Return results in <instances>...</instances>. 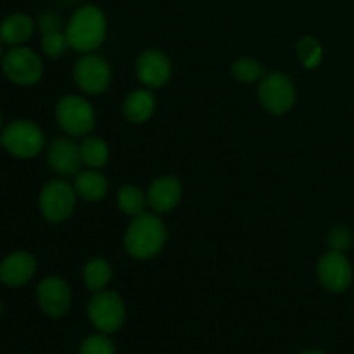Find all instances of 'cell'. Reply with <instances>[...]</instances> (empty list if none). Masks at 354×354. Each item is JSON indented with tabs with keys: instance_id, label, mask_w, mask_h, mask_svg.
I'll return each mask as SVG.
<instances>
[{
	"instance_id": "29",
	"label": "cell",
	"mask_w": 354,
	"mask_h": 354,
	"mask_svg": "<svg viewBox=\"0 0 354 354\" xmlns=\"http://www.w3.org/2000/svg\"><path fill=\"white\" fill-rule=\"evenodd\" d=\"M2 44V41H0ZM0 62H2V45H0Z\"/></svg>"
},
{
	"instance_id": "20",
	"label": "cell",
	"mask_w": 354,
	"mask_h": 354,
	"mask_svg": "<svg viewBox=\"0 0 354 354\" xmlns=\"http://www.w3.org/2000/svg\"><path fill=\"white\" fill-rule=\"evenodd\" d=\"M80 151L83 165L90 169H102L109 162V145L99 137L86 135L80 145Z\"/></svg>"
},
{
	"instance_id": "27",
	"label": "cell",
	"mask_w": 354,
	"mask_h": 354,
	"mask_svg": "<svg viewBox=\"0 0 354 354\" xmlns=\"http://www.w3.org/2000/svg\"><path fill=\"white\" fill-rule=\"evenodd\" d=\"M38 30L41 31V35L64 30L62 28V17L57 12H54V10H47V12H44L38 17Z\"/></svg>"
},
{
	"instance_id": "9",
	"label": "cell",
	"mask_w": 354,
	"mask_h": 354,
	"mask_svg": "<svg viewBox=\"0 0 354 354\" xmlns=\"http://www.w3.org/2000/svg\"><path fill=\"white\" fill-rule=\"evenodd\" d=\"M3 75L19 86L35 85L44 76V61L40 55L24 45L12 47L2 57Z\"/></svg>"
},
{
	"instance_id": "22",
	"label": "cell",
	"mask_w": 354,
	"mask_h": 354,
	"mask_svg": "<svg viewBox=\"0 0 354 354\" xmlns=\"http://www.w3.org/2000/svg\"><path fill=\"white\" fill-rule=\"evenodd\" d=\"M230 71L232 76H234L239 83H244V85L259 83L263 80V76L266 75L261 62L256 61V59L252 57H239L237 61H234Z\"/></svg>"
},
{
	"instance_id": "24",
	"label": "cell",
	"mask_w": 354,
	"mask_h": 354,
	"mask_svg": "<svg viewBox=\"0 0 354 354\" xmlns=\"http://www.w3.org/2000/svg\"><path fill=\"white\" fill-rule=\"evenodd\" d=\"M80 354H116V346L107 334H92L83 339Z\"/></svg>"
},
{
	"instance_id": "23",
	"label": "cell",
	"mask_w": 354,
	"mask_h": 354,
	"mask_svg": "<svg viewBox=\"0 0 354 354\" xmlns=\"http://www.w3.org/2000/svg\"><path fill=\"white\" fill-rule=\"evenodd\" d=\"M296 54L297 61L306 69H317L324 61V47H322L317 38L310 37V35H306V37L297 41Z\"/></svg>"
},
{
	"instance_id": "1",
	"label": "cell",
	"mask_w": 354,
	"mask_h": 354,
	"mask_svg": "<svg viewBox=\"0 0 354 354\" xmlns=\"http://www.w3.org/2000/svg\"><path fill=\"white\" fill-rule=\"evenodd\" d=\"M168 228L156 213H142L131 218L124 232L123 245L133 259H152L165 249Z\"/></svg>"
},
{
	"instance_id": "28",
	"label": "cell",
	"mask_w": 354,
	"mask_h": 354,
	"mask_svg": "<svg viewBox=\"0 0 354 354\" xmlns=\"http://www.w3.org/2000/svg\"><path fill=\"white\" fill-rule=\"evenodd\" d=\"M297 354H327V353L320 351V349H306V351H301V353H297Z\"/></svg>"
},
{
	"instance_id": "6",
	"label": "cell",
	"mask_w": 354,
	"mask_h": 354,
	"mask_svg": "<svg viewBox=\"0 0 354 354\" xmlns=\"http://www.w3.org/2000/svg\"><path fill=\"white\" fill-rule=\"evenodd\" d=\"M55 120L69 137H86L95 128V111L82 95H66L55 106Z\"/></svg>"
},
{
	"instance_id": "12",
	"label": "cell",
	"mask_w": 354,
	"mask_h": 354,
	"mask_svg": "<svg viewBox=\"0 0 354 354\" xmlns=\"http://www.w3.org/2000/svg\"><path fill=\"white\" fill-rule=\"evenodd\" d=\"M37 301L45 315L52 318H62L71 308V287L61 277H47L38 283Z\"/></svg>"
},
{
	"instance_id": "15",
	"label": "cell",
	"mask_w": 354,
	"mask_h": 354,
	"mask_svg": "<svg viewBox=\"0 0 354 354\" xmlns=\"http://www.w3.org/2000/svg\"><path fill=\"white\" fill-rule=\"evenodd\" d=\"M37 272V261L30 252L16 251L0 263V282L7 287H23Z\"/></svg>"
},
{
	"instance_id": "13",
	"label": "cell",
	"mask_w": 354,
	"mask_h": 354,
	"mask_svg": "<svg viewBox=\"0 0 354 354\" xmlns=\"http://www.w3.org/2000/svg\"><path fill=\"white\" fill-rule=\"evenodd\" d=\"M147 206L152 213L165 214L178 207L183 196V187L176 176L165 175L156 178L147 189Z\"/></svg>"
},
{
	"instance_id": "8",
	"label": "cell",
	"mask_w": 354,
	"mask_h": 354,
	"mask_svg": "<svg viewBox=\"0 0 354 354\" xmlns=\"http://www.w3.org/2000/svg\"><path fill=\"white\" fill-rule=\"evenodd\" d=\"M73 80L76 86L86 95H100L106 92L113 80L109 61L95 52L82 54L73 68Z\"/></svg>"
},
{
	"instance_id": "10",
	"label": "cell",
	"mask_w": 354,
	"mask_h": 354,
	"mask_svg": "<svg viewBox=\"0 0 354 354\" xmlns=\"http://www.w3.org/2000/svg\"><path fill=\"white\" fill-rule=\"evenodd\" d=\"M317 277L322 286L334 294H341L349 289L353 282V266L346 252L328 249L317 265Z\"/></svg>"
},
{
	"instance_id": "3",
	"label": "cell",
	"mask_w": 354,
	"mask_h": 354,
	"mask_svg": "<svg viewBox=\"0 0 354 354\" xmlns=\"http://www.w3.org/2000/svg\"><path fill=\"white\" fill-rule=\"evenodd\" d=\"M88 320L97 332L102 334H114L123 327L127 320V306L123 297L114 290H99L93 292L92 299L88 301Z\"/></svg>"
},
{
	"instance_id": "7",
	"label": "cell",
	"mask_w": 354,
	"mask_h": 354,
	"mask_svg": "<svg viewBox=\"0 0 354 354\" xmlns=\"http://www.w3.org/2000/svg\"><path fill=\"white\" fill-rule=\"evenodd\" d=\"M78 194L75 187L66 180H50L45 183L38 197V206H40L41 216L50 223H62L68 218H71L73 211L76 207Z\"/></svg>"
},
{
	"instance_id": "30",
	"label": "cell",
	"mask_w": 354,
	"mask_h": 354,
	"mask_svg": "<svg viewBox=\"0 0 354 354\" xmlns=\"http://www.w3.org/2000/svg\"><path fill=\"white\" fill-rule=\"evenodd\" d=\"M0 130H2V114H0Z\"/></svg>"
},
{
	"instance_id": "18",
	"label": "cell",
	"mask_w": 354,
	"mask_h": 354,
	"mask_svg": "<svg viewBox=\"0 0 354 354\" xmlns=\"http://www.w3.org/2000/svg\"><path fill=\"white\" fill-rule=\"evenodd\" d=\"M35 31V23L26 14H10L0 24V41L10 47L24 45Z\"/></svg>"
},
{
	"instance_id": "26",
	"label": "cell",
	"mask_w": 354,
	"mask_h": 354,
	"mask_svg": "<svg viewBox=\"0 0 354 354\" xmlns=\"http://www.w3.org/2000/svg\"><path fill=\"white\" fill-rule=\"evenodd\" d=\"M354 242L351 228L346 227V225H337V227L332 228L327 235V244L330 251H339L346 252L351 249Z\"/></svg>"
},
{
	"instance_id": "2",
	"label": "cell",
	"mask_w": 354,
	"mask_h": 354,
	"mask_svg": "<svg viewBox=\"0 0 354 354\" xmlns=\"http://www.w3.org/2000/svg\"><path fill=\"white\" fill-rule=\"evenodd\" d=\"M69 48L88 54L95 52L104 44L107 35L106 14L97 6H82L69 17L64 26Z\"/></svg>"
},
{
	"instance_id": "21",
	"label": "cell",
	"mask_w": 354,
	"mask_h": 354,
	"mask_svg": "<svg viewBox=\"0 0 354 354\" xmlns=\"http://www.w3.org/2000/svg\"><path fill=\"white\" fill-rule=\"evenodd\" d=\"M116 204L121 213L135 218L138 214L145 213V207H147V194L137 185H123L118 190Z\"/></svg>"
},
{
	"instance_id": "32",
	"label": "cell",
	"mask_w": 354,
	"mask_h": 354,
	"mask_svg": "<svg viewBox=\"0 0 354 354\" xmlns=\"http://www.w3.org/2000/svg\"><path fill=\"white\" fill-rule=\"evenodd\" d=\"M0 311H2V304H0Z\"/></svg>"
},
{
	"instance_id": "25",
	"label": "cell",
	"mask_w": 354,
	"mask_h": 354,
	"mask_svg": "<svg viewBox=\"0 0 354 354\" xmlns=\"http://www.w3.org/2000/svg\"><path fill=\"white\" fill-rule=\"evenodd\" d=\"M68 48H69V44H68V38H66L64 30L41 35V50H44L45 55H48V57H54V59L62 57Z\"/></svg>"
},
{
	"instance_id": "4",
	"label": "cell",
	"mask_w": 354,
	"mask_h": 354,
	"mask_svg": "<svg viewBox=\"0 0 354 354\" xmlns=\"http://www.w3.org/2000/svg\"><path fill=\"white\" fill-rule=\"evenodd\" d=\"M258 100L263 109L268 111L270 114L282 116L296 106V85L286 73H266L258 83Z\"/></svg>"
},
{
	"instance_id": "31",
	"label": "cell",
	"mask_w": 354,
	"mask_h": 354,
	"mask_svg": "<svg viewBox=\"0 0 354 354\" xmlns=\"http://www.w3.org/2000/svg\"><path fill=\"white\" fill-rule=\"evenodd\" d=\"M0 147H2V135H0Z\"/></svg>"
},
{
	"instance_id": "5",
	"label": "cell",
	"mask_w": 354,
	"mask_h": 354,
	"mask_svg": "<svg viewBox=\"0 0 354 354\" xmlns=\"http://www.w3.org/2000/svg\"><path fill=\"white\" fill-rule=\"evenodd\" d=\"M2 147L10 156L19 159H31L45 147L44 130L30 120H16L2 130Z\"/></svg>"
},
{
	"instance_id": "16",
	"label": "cell",
	"mask_w": 354,
	"mask_h": 354,
	"mask_svg": "<svg viewBox=\"0 0 354 354\" xmlns=\"http://www.w3.org/2000/svg\"><path fill=\"white\" fill-rule=\"evenodd\" d=\"M158 107V100L151 88L131 90L123 102V116L128 123L142 124L149 121Z\"/></svg>"
},
{
	"instance_id": "19",
	"label": "cell",
	"mask_w": 354,
	"mask_h": 354,
	"mask_svg": "<svg viewBox=\"0 0 354 354\" xmlns=\"http://www.w3.org/2000/svg\"><path fill=\"white\" fill-rule=\"evenodd\" d=\"M83 280H85L86 289L92 292L104 290L113 280V266L109 265L107 259L99 258V256L88 259L83 266Z\"/></svg>"
},
{
	"instance_id": "14",
	"label": "cell",
	"mask_w": 354,
	"mask_h": 354,
	"mask_svg": "<svg viewBox=\"0 0 354 354\" xmlns=\"http://www.w3.org/2000/svg\"><path fill=\"white\" fill-rule=\"evenodd\" d=\"M48 166L59 176H76L82 168V151L73 138H55L48 147Z\"/></svg>"
},
{
	"instance_id": "17",
	"label": "cell",
	"mask_w": 354,
	"mask_h": 354,
	"mask_svg": "<svg viewBox=\"0 0 354 354\" xmlns=\"http://www.w3.org/2000/svg\"><path fill=\"white\" fill-rule=\"evenodd\" d=\"M73 187H75L80 199L88 201V203L102 201L107 196V192H109V182H107L106 175L100 173V169L88 168L85 171H80L75 176Z\"/></svg>"
},
{
	"instance_id": "11",
	"label": "cell",
	"mask_w": 354,
	"mask_h": 354,
	"mask_svg": "<svg viewBox=\"0 0 354 354\" xmlns=\"http://www.w3.org/2000/svg\"><path fill=\"white\" fill-rule=\"evenodd\" d=\"M135 75L145 88H162L173 76V64L159 48H147L135 62Z\"/></svg>"
}]
</instances>
